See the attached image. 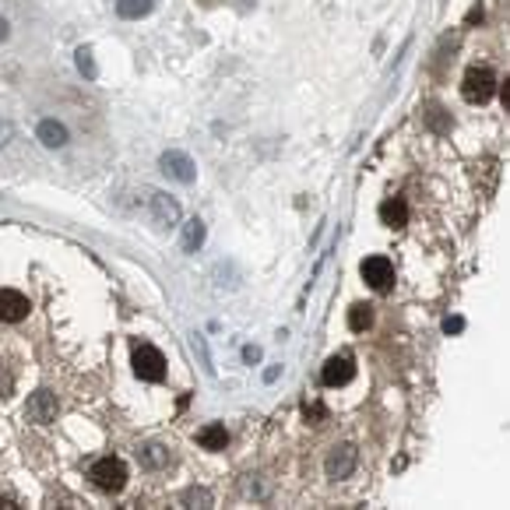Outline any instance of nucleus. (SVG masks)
<instances>
[{
    "instance_id": "1",
    "label": "nucleus",
    "mask_w": 510,
    "mask_h": 510,
    "mask_svg": "<svg viewBox=\"0 0 510 510\" xmlns=\"http://www.w3.org/2000/svg\"><path fill=\"white\" fill-rule=\"evenodd\" d=\"M88 479H92L102 493H120V489L127 486V468H124V461H117V458H102V461H95V465L88 468Z\"/></svg>"
},
{
    "instance_id": "2",
    "label": "nucleus",
    "mask_w": 510,
    "mask_h": 510,
    "mask_svg": "<svg viewBox=\"0 0 510 510\" xmlns=\"http://www.w3.org/2000/svg\"><path fill=\"white\" fill-rule=\"evenodd\" d=\"M496 74L489 71V67H472L468 74H465V81H461V95L468 99V102H475V106H482V102H489L493 95H496Z\"/></svg>"
},
{
    "instance_id": "3",
    "label": "nucleus",
    "mask_w": 510,
    "mask_h": 510,
    "mask_svg": "<svg viewBox=\"0 0 510 510\" xmlns=\"http://www.w3.org/2000/svg\"><path fill=\"white\" fill-rule=\"evenodd\" d=\"M158 165H162V173H165V176H173L176 183H194V180H197V165H194V158H190L187 151H180V148L162 151Z\"/></svg>"
},
{
    "instance_id": "4",
    "label": "nucleus",
    "mask_w": 510,
    "mask_h": 510,
    "mask_svg": "<svg viewBox=\"0 0 510 510\" xmlns=\"http://www.w3.org/2000/svg\"><path fill=\"white\" fill-rule=\"evenodd\" d=\"M134 373L141 380H162L165 377V356L155 349V345H138L134 349Z\"/></svg>"
},
{
    "instance_id": "5",
    "label": "nucleus",
    "mask_w": 510,
    "mask_h": 510,
    "mask_svg": "<svg viewBox=\"0 0 510 510\" xmlns=\"http://www.w3.org/2000/svg\"><path fill=\"white\" fill-rule=\"evenodd\" d=\"M56 412H60V405H56V394H49V390H35L25 405V419L35 422V426L56 422Z\"/></svg>"
},
{
    "instance_id": "6",
    "label": "nucleus",
    "mask_w": 510,
    "mask_h": 510,
    "mask_svg": "<svg viewBox=\"0 0 510 510\" xmlns=\"http://www.w3.org/2000/svg\"><path fill=\"white\" fill-rule=\"evenodd\" d=\"M356 461H359V450L352 443H342V447H334L327 454L324 472H327V479H349L356 472Z\"/></svg>"
},
{
    "instance_id": "7",
    "label": "nucleus",
    "mask_w": 510,
    "mask_h": 510,
    "mask_svg": "<svg viewBox=\"0 0 510 510\" xmlns=\"http://www.w3.org/2000/svg\"><path fill=\"white\" fill-rule=\"evenodd\" d=\"M359 274H363L366 286H373L377 293L390 289V281H394V268H390V261H387V257H380V254L366 257V261L359 264Z\"/></svg>"
},
{
    "instance_id": "8",
    "label": "nucleus",
    "mask_w": 510,
    "mask_h": 510,
    "mask_svg": "<svg viewBox=\"0 0 510 510\" xmlns=\"http://www.w3.org/2000/svg\"><path fill=\"white\" fill-rule=\"evenodd\" d=\"M352 373H356V366H352L349 356H331V359L324 363V370H320V380H324L327 387H345V384L352 380Z\"/></svg>"
},
{
    "instance_id": "9",
    "label": "nucleus",
    "mask_w": 510,
    "mask_h": 510,
    "mask_svg": "<svg viewBox=\"0 0 510 510\" xmlns=\"http://www.w3.org/2000/svg\"><path fill=\"white\" fill-rule=\"evenodd\" d=\"M25 317H28V299L15 289H0V320L15 324V320H25Z\"/></svg>"
},
{
    "instance_id": "10",
    "label": "nucleus",
    "mask_w": 510,
    "mask_h": 510,
    "mask_svg": "<svg viewBox=\"0 0 510 510\" xmlns=\"http://www.w3.org/2000/svg\"><path fill=\"white\" fill-rule=\"evenodd\" d=\"M148 204H151V218H155V225H176V222H180V204H176L173 197L151 194Z\"/></svg>"
},
{
    "instance_id": "11",
    "label": "nucleus",
    "mask_w": 510,
    "mask_h": 510,
    "mask_svg": "<svg viewBox=\"0 0 510 510\" xmlns=\"http://www.w3.org/2000/svg\"><path fill=\"white\" fill-rule=\"evenodd\" d=\"M380 222L390 225V229H402V225L409 222V204H405L402 197H387V201L380 204Z\"/></svg>"
},
{
    "instance_id": "12",
    "label": "nucleus",
    "mask_w": 510,
    "mask_h": 510,
    "mask_svg": "<svg viewBox=\"0 0 510 510\" xmlns=\"http://www.w3.org/2000/svg\"><path fill=\"white\" fill-rule=\"evenodd\" d=\"M35 134H39V141H42L46 148H64V145H67V127H64L60 120H42V124L35 127Z\"/></svg>"
},
{
    "instance_id": "13",
    "label": "nucleus",
    "mask_w": 510,
    "mask_h": 510,
    "mask_svg": "<svg viewBox=\"0 0 510 510\" xmlns=\"http://www.w3.org/2000/svg\"><path fill=\"white\" fill-rule=\"evenodd\" d=\"M197 443H201L204 450H225V443H229V433H225V426L211 422V426H204V429L197 433Z\"/></svg>"
},
{
    "instance_id": "14",
    "label": "nucleus",
    "mask_w": 510,
    "mask_h": 510,
    "mask_svg": "<svg viewBox=\"0 0 510 510\" xmlns=\"http://www.w3.org/2000/svg\"><path fill=\"white\" fill-rule=\"evenodd\" d=\"M201 247H204V222L201 218H190L183 225V250L187 254H197Z\"/></svg>"
},
{
    "instance_id": "15",
    "label": "nucleus",
    "mask_w": 510,
    "mask_h": 510,
    "mask_svg": "<svg viewBox=\"0 0 510 510\" xmlns=\"http://www.w3.org/2000/svg\"><path fill=\"white\" fill-rule=\"evenodd\" d=\"M151 11V0H117V15L134 22V18H145Z\"/></svg>"
},
{
    "instance_id": "16",
    "label": "nucleus",
    "mask_w": 510,
    "mask_h": 510,
    "mask_svg": "<svg viewBox=\"0 0 510 510\" xmlns=\"http://www.w3.org/2000/svg\"><path fill=\"white\" fill-rule=\"evenodd\" d=\"M373 324V306L370 303H356L352 310H349V327L352 331H366Z\"/></svg>"
},
{
    "instance_id": "17",
    "label": "nucleus",
    "mask_w": 510,
    "mask_h": 510,
    "mask_svg": "<svg viewBox=\"0 0 510 510\" xmlns=\"http://www.w3.org/2000/svg\"><path fill=\"white\" fill-rule=\"evenodd\" d=\"M165 461H169V450H165V447H158V443L141 447V465H148V468H162Z\"/></svg>"
},
{
    "instance_id": "18",
    "label": "nucleus",
    "mask_w": 510,
    "mask_h": 510,
    "mask_svg": "<svg viewBox=\"0 0 510 510\" xmlns=\"http://www.w3.org/2000/svg\"><path fill=\"white\" fill-rule=\"evenodd\" d=\"M74 64H78V71H81L85 78H95V60H92V49H88V46H81V49L74 53Z\"/></svg>"
},
{
    "instance_id": "19",
    "label": "nucleus",
    "mask_w": 510,
    "mask_h": 510,
    "mask_svg": "<svg viewBox=\"0 0 510 510\" xmlns=\"http://www.w3.org/2000/svg\"><path fill=\"white\" fill-rule=\"evenodd\" d=\"M426 120H429V127H433V131H440V134H443V131H450V120L443 117V109H440V106H429Z\"/></svg>"
},
{
    "instance_id": "20",
    "label": "nucleus",
    "mask_w": 510,
    "mask_h": 510,
    "mask_svg": "<svg viewBox=\"0 0 510 510\" xmlns=\"http://www.w3.org/2000/svg\"><path fill=\"white\" fill-rule=\"evenodd\" d=\"M183 503L187 507H211V493L208 489H187L183 493Z\"/></svg>"
},
{
    "instance_id": "21",
    "label": "nucleus",
    "mask_w": 510,
    "mask_h": 510,
    "mask_svg": "<svg viewBox=\"0 0 510 510\" xmlns=\"http://www.w3.org/2000/svg\"><path fill=\"white\" fill-rule=\"evenodd\" d=\"M461 327H465V320H461V317H447V320H443V331H447V334H458Z\"/></svg>"
},
{
    "instance_id": "22",
    "label": "nucleus",
    "mask_w": 510,
    "mask_h": 510,
    "mask_svg": "<svg viewBox=\"0 0 510 510\" xmlns=\"http://www.w3.org/2000/svg\"><path fill=\"white\" fill-rule=\"evenodd\" d=\"M243 359H247V363H261V349H257V345H247V349H243Z\"/></svg>"
},
{
    "instance_id": "23",
    "label": "nucleus",
    "mask_w": 510,
    "mask_h": 510,
    "mask_svg": "<svg viewBox=\"0 0 510 510\" xmlns=\"http://www.w3.org/2000/svg\"><path fill=\"white\" fill-rule=\"evenodd\" d=\"M11 134H15V127H11L8 120H0V145H4V141H8Z\"/></svg>"
},
{
    "instance_id": "24",
    "label": "nucleus",
    "mask_w": 510,
    "mask_h": 510,
    "mask_svg": "<svg viewBox=\"0 0 510 510\" xmlns=\"http://www.w3.org/2000/svg\"><path fill=\"white\" fill-rule=\"evenodd\" d=\"M472 22H482V8H472V11H468V25H472Z\"/></svg>"
},
{
    "instance_id": "25",
    "label": "nucleus",
    "mask_w": 510,
    "mask_h": 510,
    "mask_svg": "<svg viewBox=\"0 0 510 510\" xmlns=\"http://www.w3.org/2000/svg\"><path fill=\"white\" fill-rule=\"evenodd\" d=\"M4 39H8V22L0 18V42H4Z\"/></svg>"
}]
</instances>
